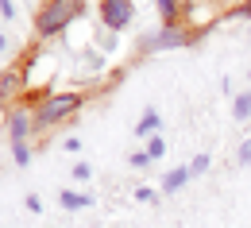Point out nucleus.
Segmentation results:
<instances>
[{
    "label": "nucleus",
    "mask_w": 251,
    "mask_h": 228,
    "mask_svg": "<svg viewBox=\"0 0 251 228\" xmlns=\"http://www.w3.org/2000/svg\"><path fill=\"white\" fill-rule=\"evenodd\" d=\"M131 166H135V170H151V166H155V159H151L147 151H131Z\"/></svg>",
    "instance_id": "nucleus-15"
},
{
    "label": "nucleus",
    "mask_w": 251,
    "mask_h": 228,
    "mask_svg": "<svg viewBox=\"0 0 251 228\" xmlns=\"http://www.w3.org/2000/svg\"><path fill=\"white\" fill-rule=\"evenodd\" d=\"M4 128H8V139H12V143H24V139L35 131L31 108H27V104H12L8 116H4Z\"/></svg>",
    "instance_id": "nucleus-5"
},
{
    "label": "nucleus",
    "mask_w": 251,
    "mask_h": 228,
    "mask_svg": "<svg viewBox=\"0 0 251 228\" xmlns=\"http://www.w3.org/2000/svg\"><path fill=\"white\" fill-rule=\"evenodd\" d=\"M162 24H182V0H155Z\"/></svg>",
    "instance_id": "nucleus-10"
},
{
    "label": "nucleus",
    "mask_w": 251,
    "mask_h": 228,
    "mask_svg": "<svg viewBox=\"0 0 251 228\" xmlns=\"http://www.w3.org/2000/svg\"><path fill=\"white\" fill-rule=\"evenodd\" d=\"M100 47H104V54H112V51H116V35H112V31H104V39H100Z\"/></svg>",
    "instance_id": "nucleus-23"
},
{
    "label": "nucleus",
    "mask_w": 251,
    "mask_h": 228,
    "mask_svg": "<svg viewBox=\"0 0 251 228\" xmlns=\"http://www.w3.org/2000/svg\"><path fill=\"white\" fill-rule=\"evenodd\" d=\"M209 166H213V159H209V155H193V163H189V174L197 178V174H205Z\"/></svg>",
    "instance_id": "nucleus-16"
},
{
    "label": "nucleus",
    "mask_w": 251,
    "mask_h": 228,
    "mask_svg": "<svg viewBox=\"0 0 251 228\" xmlns=\"http://www.w3.org/2000/svg\"><path fill=\"white\" fill-rule=\"evenodd\" d=\"M0 16L4 20H16V0H0Z\"/></svg>",
    "instance_id": "nucleus-22"
},
{
    "label": "nucleus",
    "mask_w": 251,
    "mask_h": 228,
    "mask_svg": "<svg viewBox=\"0 0 251 228\" xmlns=\"http://www.w3.org/2000/svg\"><path fill=\"white\" fill-rule=\"evenodd\" d=\"M232 120H236V124H248V120H251V101H248V93H236V97H232Z\"/></svg>",
    "instance_id": "nucleus-11"
},
{
    "label": "nucleus",
    "mask_w": 251,
    "mask_h": 228,
    "mask_svg": "<svg viewBox=\"0 0 251 228\" xmlns=\"http://www.w3.org/2000/svg\"><path fill=\"white\" fill-rule=\"evenodd\" d=\"M24 85H27V74H24L20 66L0 70V104H8V108H12V101L24 93Z\"/></svg>",
    "instance_id": "nucleus-6"
},
{
    "label": "nucleus",
    "mask_w": 251,
    "mask_h": 228,
    "mask_svg": "<svg viewBox=\"0 0 251 228\" xmlns=\"http://www.w3.org/2000/svg\"><path fill=\"white\" fill-rule=\"evenodd\" d=\"M24 205H27V213H43V197H39V194H27V197H24Z\"/></svg>",
    "instance_id": "nucleus-20"
},
{
    "label": "nucleus",
    "mask_w": 251,
    "mask_h": 228,
    "mask_svg": "<svg viewBox=\"0 0 251 228\" xmlns=\"http://www.w3.org/2000/svg\"><path fill=\"white\" fill-rule=\"evenodd\" d=\"M248 81H251V70H248Z\"/></svg>",
    "instance_id": "nucleus-25"
},
{
    "label": "nucleus",
    "mask_w": 251,
    "mask_h": 228,
    "mask_svg": "<svg viewBox=\"0 0 251 228\" xmlns=\"http://www.w3.org/2000/svg\"><path fill=\"white\" fill-rule=\"evenodd\" d=\"M93 178V166L89 163H74V182H89Z\"/></svg>",
    "instance_id": "nucleus-18"
},
{
    "label": "nucleus",
    "mask_w": 251,
    "mask_h": 228,
    "mask_svg": "<svg viewBox=\"0 0 251 228\" xmlns=\"http://www.w3.org/2000/svg\"><path fill=\"white\" fill-rule=\"evenodd\" d=\"M58 205H62L66 213H77V209H89L93 197H89V194H77V190H62V194H58Z\"/></svg>",
    "instance_id": "nucleus-9"
},
{
    "label": "nucleus",
    "mask_w": 251,
    "mask_h": 228,
    "mask_svg": "<svg viewBox=\"0 0 251 228\" xmlns=\"http://www.w3.org/2000/svg\"><path fill=\"white\" fill-rule=\"evenodd\" d=\"M4 51H8V35L0 31V54H4Z\"/></svg>",
    "instance_id": "nucleus-24"
},
{
    "label": "nucleus",
    "mask_w": 251,
    "mask_h": 228,
    "mask_svg": "<svg viewBox=\"0 0 251 228\" xmlns=\"http://www.w3.org/2000/svg\"><path fill=\"white\" fill-rule=\"evenodd\" d=\"M97 16H100V27L112 35L127 31V24L135 20V0H100L97 4Z\"/></svg>",
    "instance_id": "nucleus-4"
},
{
    "label": "nucleus",
    "mask_w": 251,
    "mask_h": 228,
    "mask_svg": "<svg viewBox=\"0 0 251 228\" xmlns=\"http://www.w3.org/2000/svg\"><path fill=\"white\" fill-rule=\"evenodd\" d=\"M135 201H143V205H155V201H158V190H151V186H139V190H135Z\"/></svg>",
    "instance_id": "nucleus-17"
},
{
    "label": "nucleus",
    "mask_w": 251,
    "mask_h": 228,
    "mask_svg": "<svg viewBox=\"0 0 251 228\" xmlns=\"http://www.w3.org/2000/svg\"><path fill=\"white\" fill-rule=\"evenodd\" d=\"M62 147H66V151H70V155H77V151H81L85 143H81L77 135H66V139H62Z\"/></svg>",
    "instance_id": "nucleus-21"
},
{
    "label": "nucleus",
    "mask_w": 251,
    "mask_h": 228,
    "mask_svg": "<svg viewBox=\"0 0 251 228\" xmlns=\"http://www.w3.org/2000/svg\"><path fill=\"white\" fill-rule=\"evenodd\" d=\"M248 101H251V89H248Z\"/></svg>",
    "instance_id": "nucleus-26"
},
{
    "label": "nucleus",
    "mask_w": 251,
    "mask_h": 228,
    "mask_svg": "<svg viewBox=\"0 0 251 228\" xmlns=\"http://www.w3.org/2000/svg\"><path fill=\"white\" fill-rule=\"evenodd\" d=\"M236 163H240V166H251V139H244V143H240V155H236Z\"/></svg>",
    "instance_id": "nucleus-19"
},
{
    "label": "nucleus",
    "mask_w": 251,
    "mask_h": 228,
    "mask_svg": "<svg viewBox=\"0 0 251 228\" xmlns=\"http://www.w3.org/2000/svg\"><path fill=\"white\" fill-rule=\"evenodd\" d=\"M31 159H35V151H31L27 139H24V143H12V163H16V166H27Z\"/></svg>",
    "instance_id": "nucleus-12"
},
{
    "label": "nucleus",
    "mask_w": 251,
    "mask_h": 228,
    "mask_svg": "<svg viewBox=\"0 0 251 228\" xmlns=\"http://www.w3.org/2000/svg\"><path fill=\"white\" fill-rule=\"evenodd\" d=\"M143 151H147V155H151V159H162V155H166V139H162V135H151V139H147V147H143Z\"/></svg>",
    "instance_id": "nucleus-13"
},
{
    "label": "nucleus",
    "mask_w": 251,
    "mask_h": 228,
    "mask_svg": "<svg viewBox=\"0 0 251 228\" xmlns=\"http://www.w3.org/2000/svg\"><path fill=\"white\" fill-rule=\"evenodd\" d=\"M158 128H162V112L158 108H143V116L135 124V135L139 139H151V135H158Z\"/></svg>",
    "instance_id": "nucleus-8"
},
{
    "label": "nucleus",
    "mask_w": 251,
    "mask_h": 228,
    "mask_svg": "<svg viewBox=\"0 0 251 228\" xmlns=\"http://www.w3.org/2000/svg\"><path fill=\"white\" fill-rule=\"evenodd\" d=\"M81 16H85V0H47L35 16V35L39 39H58Z\"/></svg>",
    "instance_id": "nucleus-2"
},
{
    "label": "nucleus",
    "mask_w": 251,
    "mask_h": 228,
    "mask_svg": "<svg viewBox=\"0 0 251 228\" xmlns=\"http://www.w3.org/2000/svg\"><path fill=\"white\" fill-rule=\"evenodd\" d=\"M189 178H193V174H189V166H174V170H166V174H162V186H158V194L170 197V194H178V190H186Z\"/></svg>",
    "instance_id": "nucleus-7"
},
{
    "label": "nucleus",
    "mask_w": 251,
    "mask_h": 228,
    "mask_svg": "<svg viewBox=\"0 0 251 228\" xmlns=\"http://www.w3.org/2000/svg\"><path fill=\"white\" fill-rule=\"evenodd\" d=\"M81 108H85V93H77V89H66V93H43V97L35 101V108H31L35 131L58 128V124H66V120H74Z\"/></svg>",
    "instance_id": "nucleus-1"
},
{
    "label": "nucleus",
    "mask_w": 251,
    "mask_h": 228,
    "mask_svg": "<svg viewBox=\"0 0 251 228\" xmlns=\"http://www.w3.org/2000/svg\"><path fill=\"white\" fill-rule=\"evenodd\" d=\"M224 20H251V0L236 4V8H228V16H224Z\"/></svg>",
    "instance_id": "nucleus-14"
},
{
    "label": "nucleus",
    "mask_w": 251,
    "mask_h": 228,
    "mask_svg": "<svg viewBox=\"0 0 251 228\" xmlns=\"http://www.w3.org/2000/svg\"><path fill=\"white\" fill-rule=\"evenodd\" d=\"M213 24H205V27H186V24H162L158 31L143 35L139 39V54H158V51H182L189 43H197L201 35L209 31Z\"/></svg>",
    "instance_id": "nucleus-3"
}]
</instances>
